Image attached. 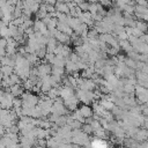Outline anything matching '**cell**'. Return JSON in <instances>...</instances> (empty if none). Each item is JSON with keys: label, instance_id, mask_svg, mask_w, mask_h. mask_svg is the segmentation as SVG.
Listing matches in <instances>:
<instances>
[{"label": "cell", "instance_id": "cell-1", "mask_svg": "<svg viewBox=\"0 0 148 148\" xmlns=\"http://www.w3.org/2000/svg\"><path fill=\"white\" fill-rule=\"evenodd\" d=\"M91 147L92 148H108V143L104 140L101 139H95L91 142Z\"/></svg>", "mask_w": 148, "mask_h": 148}]
</instances>
